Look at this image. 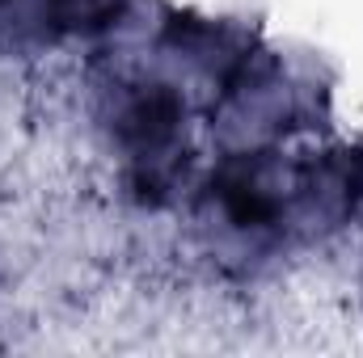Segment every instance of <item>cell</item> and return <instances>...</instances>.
<instances>
[{
    "instance_id": "6da1fadb",
    "label": "cell",
    "mask_w": 363,
    "mask_h": 358,
    "mask_svg": "<svg viewBox=\"0 0 363 358\" xmlns=\"http://www.w3.org/2000/svg\"><path fill=\"white\" fill-rule=\"evenodd\" d=\"M178 127V101L174 93H144L127 114H123V139L135 148H157L174 135Z\"/></svg>"
}]
</instances>
